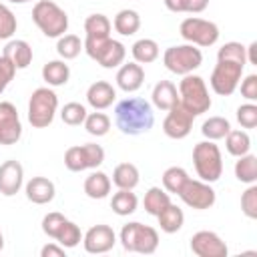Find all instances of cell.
Instances as JSON below:
<instances>
[{
	"label": "cell",
	"instance_id": "cell-1",
	"mask_svg": "<svg viewBox=\"0 0 257 257\" xmlns=\"http://www.w3.org/2000/svg\"><path fill=\"white\" fill-rule=\"evenodd\" d=\"M114 124L122 135L128 137L149 133L155 124L153 104L141 96H128L118 100L114 106Z\"/></svg>",
	"mask_w": 257,
	"mask_h": 257
},
{
	"label": "cell",
	"instance_id": "cell-2",
	"mask_svg": "<svg viewBox=\"0 0 257 257\" xmlns=\"http://www.w3.org/2000/svg\"><path fill=\"white\" fill-rule=\"evenodd\" d=\"M179 102L193 114L199 116L203 112H207L213 104L211 96H209V88L205 84V80L199 74H185L183 80L179 82Z\"/></svg>",
	"mask_w": 257,
	"mask_h": 257
},
{
	"label": "cell",
	"instance_id": "cell-3",
	"mask_svg": "<svg viewBox=\"0 0 257 257\" xmlns=\"http://www.w3.org/2000/svg\"><path fill=\"white\" fill-rule=\"evenodd\" d=\"M32 20L48 38H58L68 30V14L52 0H38L32 8Z\"/></svg>",
	"mask_w": 257,
	"mask_h": 257
},
{
	"label": "cell",
	"instance_id": "cell-4",
	"mask_svg": "<svg viewBox=\"0 0 257 257\" xmlns=\"http://www.w3.org/2000/svg\"><path fill=\"white\" fill-rule=\"evenodd\" d=\"M120 245L124 251L128 253H143V255H151L157 251L159 247V233L155 227L143 225L139 221H131L126 225H122L120 229Z\"/></svg>",
	"mask_w": 257,
	"mask_h": 257
},
{
	"label": "cell",
	"instance_id": "cell-5",
	"mask_svg": "<svg viewBox=\"0 0 257 257\" xmlns=\"http://www.w3.org/2000/svg\"><path fill=\"white\" fill-rule=\"evenodd\" d=\"M193 165L197 177L205 183H215L223 175V157L215 141H201L193 147Z\"/></svg>",
	"mask_w": 257,
	"mask_h": 257
},
{
	"label": "cell",
	"instance_id": "cell-6",
	"mask_svg": "<svg viewBox=\"0 0 257 257\" xmlns=\"http://www.w3.org/2000/svg\"><path fill=\"white\" fill-rule=\"evenodd\" d=\"M58 110V94L50 86H40L32 90L28 100V122L34 128H46L52 124Z\"/></svg>",
	"mask_w": 257,
	"mask_h": 257
},
{
	"label": "cell",
	"instance_id": "cell-7",
	"mask_svg": "<svg viewBox=\"0 0 257 257\" xmlns=\"http://www.w3.org/2000/svg\"><path fill=\"white\" fill-rule=\"evenodd\" d=\"M82 50L92 60H96L102 68H116L124 62V56H126L124 44L110 36L108 38H84Z\"/></svg>",
	"mask_w": 257,
	"mask_h": 257
},
{
	"label": "cell",
	"instance_id": "cell-8",
	"mask_svg": "<svg viewBox=\"0 0 257 257\" xmlns=\"http://www.w3.org/2000/svg\"><path fill=\"white\" fill-rule=\"evenodd\" d=\"M163 64L169 72L185 76L203 64V52H201V48H197L195 44H189V42L169 46L163 52Z\"/></svg>",
	"mask_w": 257,
	"mask_h": 257
},
{
	"label": "cell",
	"instance_id": "cell-9",
	"mask_svg": "<svg viewBox=\"0 0 257 257\" xmlns=\"http://www.w3.org/2000/svg\"><path fill=\"white\" fill-rule=\"evenodd\" d=\"M179 32L183 36V40H187L189 44L207 48L213 46L219 40V26L211 20L199 18V16H189L181 22Z\"/></svg>",
	"mask_w": 257,
	"mask_h": 257
},
{
	"label": "cell",
	"instance_id": "cell-10",
	"mask_svg": "<svg viewBox=\"0 0 257 257\" xmlns=\"http://www.w3.org/2000/svg\"><path fill=\"white\" fill-rule=\"evenodd\" d=\"M104 163V149L96 143L68 147L64 153V167L72 173H80L86 169H96Z\"/></svg>",
	"mask_w": 257,
	"mask_h": 257
},
{
	"label": "cell",
	"instance_id": "cell-11",
	"mask_svg": "<svg viewBox=\"0 0 257 257\" xmlns=\"http://www.w3.org/2000/svg\"><path fill=\"white\" fill-rule=\"evenodd\" d=\"M243 68H245L243 64H237L231 60H217V64L211 72V78H209L213 92L219 96H231L239 86Z\"/></svg>",
	"mask_w": 257,
	"mask_h": 257
},
{
	"label": "cell",
	"instance_id": "cell-12",
	"mask_svg": "<svg viewBox=\"0 0 257 257\" xmlns=\"http://www.w3.org/2000/svg\"><path fill=\"white\" fill-rule=\"evenodd\" d=\"M181 197V201L195 209V211H205V209H211L217 201V193L215 189L211 187V183H205L201 179H187L185 185L181 187V191L177 193Z\"/></svg>",
	"mask_w": 257,
	"mask_h": 257
},
{
	"label": "cell",
	"instance_id": "cell-13",
	"mask_svg": "<svg viewBox=\"0 0 257 257\" xmlns=\"http://www.w3.org/2000/svg\"><path fill=\"white\" fill-rule=\"evenodd\" d=\"M193 120H195V116L181 102H177L171 110H167V116L163 120V133L169 139L181 141V139L189 137V133L193 128Z\"/></svg>",
	"mask_w": 257,
	"mask_h": 257
},
{
	"label": "cell",
	"instance_id": "cell-14",
	"mask_svg": "<svg viewBox=\"0 0 257 257\" xmlns=\"http://www.w3.org/2000/svg\"><path fill=\"white\" fill-rule=\"evenodd\" d=\"M82 245L86 253L100 255L108 253L116 245V233L112 231L110 225H92L84 235H82Z\"/></svg>",
	"mask_w": 257,
	"mask_h": 257
},
{
	"label": "cell",
	"instance_id": "cell-15",
	"mask_svg": "<svg viewBox=\"0 0 257 257\" xmlns=\"http://www.w3.org/2000/svg\"><path fill=\"white\" fill-rule=\"evenodd\" d=\"M191 251L197 257H227L229 247L215 231H197L191 237Z\"/></svg>",
	"mask_w": 257,
	"mask_h": 257
},
{
	"label": "cell",
	"instance_id": "cell-16",
	"mask_svg": "<svg viewBox=\"0 0 257 257\" xmlns=\"http://www.w3.org/2000/svg\"><path fill=\"white\" fill-rule=\"evenodd\" d=\"M22 137V122L12 102H0V145H16Z\"/></svg>",
	"mask_w": 257,
	"mask_h": 257
},
{
	"label": "cell",
	"instance_id": "cell-17",
	"mask_svg": "<svg viewBox=\"0 0 257 257\" xmlns=\"http://www.w3.org/2000/svg\"><path fill=\"white\" fill-rule=\"evenodd\" d=\"M24 185V167L16 161H4L0 165V193L4 197H14Z\"/></svg>",
	"mask_w": 257,
	"mask_h": 257
},
{
	"label": "cell",
	"instance_id": "cell-18",
	"mask_svg": "<svg viewBox=\"0 0 257 257\" xmlns=\"http://www.w3.org/2000/svg\"><path fill=\"white\" fill-rule=\"evenodd\" d=\"M116 86L124 92H137L145 82V68L139 62H126L120 64L116 70Z\"/></svg>",
	"mask_w": 257,
	"mask_h": 257
},
{
	"label": "cell",
	"instance_id": "cell-19",
	"mask_svg": "<svg viewBox=\"0 0 257 257\" xmlns=\"http://www.w3.org/2000/svg\"><path fill=\"white\" fill-rule=\"evenodd\" d=\"M24 193H26V199L30 203H34V205H46V203H50L54 199L56 187L46 177H32L24 185Z\"/></svg>",
	"mask_w": 257,
	"mask_h": 257
},
{
	"label": "cell",
	"instance_id": "cell-20",
	"mask_svg": "<svg viewBox=\"0 0 257 257\" xmlns=\"http://www.w3.org/2000/svg\"><path fill=\"white\" fill-rule=\"evenodd\" d=\"M116 100V90L106 80H96L86 88V102L94 110H104Z\"/></svg>",
	"mask_w": 257,
	"mask_h": 257
},
{
	"label": "cell",
	"instance_id": "cell-21",
	"mask_svg": "<svg viewBox=\"0 0 257 257\" xmlns=\"http://www.w3.org/2000/svg\"><path fill=\"white\" fill-rule=\"evenodd\" d=\"M153 106L159 110H171L179 102V90L171 80H159L151 92Z\"/></svg>",
	"mask_w": 257,
	"mask_h": 257
},
{
	"label": "cell",
	"instance_id": "cell-22",
	"mask_svg": "<svg viewBox=\"0 0 257 257\" xmlns=\"http://www.w3.org/2000/svg\"><path fill=\"white\" fill-rule=\"evenodd\" d=\"M2 54L16 66V70L26 68V66L32 62V46H30L26 40H20V38L8 40Z\"/></svg>",
	"mask_w": 257,
	"mask_h": 257
},
{
	"label": "cell",
	"instance_id": "cell-23",
	"mask_svg": "<svg viewBox=\"0 0 257 257\" xmlns=\"http://www.w3.org/2000/svg\"><path fill=\"white\" fill-rule=\"evenodd\" d=\"M110 187H112L110 177L106 173H102V171H96V169H92V173L84 179V185H82L84 195L88 199H104V197H108Z\"/></svg>",
	"mask_w": 257,
	"mask_h": 257
},
{
	"label": "cell",
	"instance_id": "cell-24",
	"mask_svg": "<svg viewBox=\"0 0 257 257\" xmlns=\"http://www.w3.org/2000/svg\"><path fill=\"white\" fill-rule=\"evenodd\" d=\"M70 78V66L66 60H48L42 66V80L48 86H64Z\"/></svg>",
	"mask_w": 257,
	"mask_h": 257
},
{
	"label": "cell",
	"instance_id": "cell-25",
	"mask_svg": "<svg viewBox=\"0 0 257 257\" xmlns=\"http://www.w3.org/2000/svg\"><path fill=\"white\" fill-rule=\"evenodd\" d=\"M157 219H159L161 231H165V233L171 235V233L181 231V227H183V223H185V213H183V209L177 207L175 203H169V205L157 215Z\"/></svg>",
	"mask_w": 257,
	"mask_h": 257
},
{
	"label": "cell",
	"instance_id": "cell-26",
	"mask_svg": "<svg viewBox=\"0 0 257 257\" xmlns=\"http://www.w3.org/2000/svg\"><path fill=\"white\" fill-rule=\"evenodd\" d=\"M112 26L114 30L120 34V36H133L135 32H139L141 28V16L137 10H131V8H122L116 12L114 20H112Z\"/></svg>",
	"mask_w": 257,
	"mask_h": 257
},
{
	"label": "cell",
	"instance_id": "cell-27",
	"mask_svg": "<svg viewBox=\"0 0 257 257\" xmlns=\"http://www.w3.org/2000/svg\"><path fill=\"white\" fill-rule=\"evenodd\" d=\"M235 179L245 183V185H253L257 183V157L251 153H245L241 157H237L235 161Z\"/></svg>",
	"mask_w": 257,
	"mask_h": 257
},
{
	"label": "cell",
	"instance_id": "cell-28",
	"mask_svg": "<svg viewBox=\"0 0 257 257\" xmlns=\"http://www.w3.org/2000/svg\"><path fill=\"white\" fill-rule=\"evenodd\" d=\"M141 181V173L137 169V165L133 163H118L112 171V183L118 189H135Z\"/></svg>",
	"mask_w": 257,
	"mask_h": 257
},
{
	"label": "cell",
	"instance_id": "cell-29",
	"mask_svg": "<svg viewBox=\"0 0 257 257\" xmlns=\"http://www.w3.org/2000/svg\"><path fill=\"white\" fill-rule=\"evenodd\" d=\"M137 207H139V199L131 189H118L110 199V209L120 217L133 215Z\"/></svg>",
	"mask_w": 257,
	"mask_h": 257
},
{
	"label": "cell",
	"instance_id": "cell-30",
	"mask_svg": "<svg viewBox=\"0 0 257 257\" xmlns=\"http://www.w3.org/2000/svg\"><path fill=\"white\" fill-rule=\"evenodd\" d=\"M159 44L153 38H141L131 46V54L139 64H151L159 58Z\"/></svg>",
	"mask_w": 257,
	"mask_h": 257
},
{
	"label": "cell",
	"instance_id": "cell-31",
	"mask_svg": "<svg viewBox=\"0 0 257 257\" xmlns=\"http://www.w3.org/2000/svg\"><path fill=\"white\" fill-rule=\"evenodd\" d=\"M225 149L229 155L233 157H241L245 153L251 151V137L247 131H239V128H231L225 137Z\"/></svg>",
	"mask_w": 257,
	"mask_h": 257
},
{
	"label": "cell",
	"instance_id": "cell-32",
	"mask_svg": "<svg viewBox=\"0 0 257 257\" xmlns=\"http://www.w3.org/2000/svg\"><path fill=\"white\" fill-rule=\"evenodd\" d=\"M171 203V193H167L165 189L161 187H151L147 193H145V199H143V205H145V211L153 217H157L167 205Z\"/></svg>",
	"mask_w": 257,
	"mask_h": 257
},
{
	"label": "cell",
	"instance_id": "cell-33",
	"mask_svg": "<svg viewBox=\"0 0 257 257\" xmlns=\"http://www.w3.org/2000/svg\"><path fill=\"white\" fill-rule=\"evenodd\" d=\"M231 131V122L225 116H209L201 124V133L207 141H221Z\"/></svg>",
	"mask_w": 257,
	"mask_h": 257
},
{
	"label": "cell",
	"instance_id": "cell-34",
	"mask_svg": "<svg viewBox=\"0 0 257 257\" xmlns=\"http://www.w3.org/2000/svg\"><path fill=\"white\" fill-rule=\"evenodd\" d=\"M110 28H112V24L104 14H90L84 20L86 38H108Z\"/></svg>",
	"mask_w": 257,
	"mask_h": 257
},
{
	"label": "cell",
	"instance_id": "cell-35",
	"mask_svg": "<svg viewBox=\"0 0 257 257\" xmlns=\"http://www.w3.org/2000/svg\"><path fill=\"white\" fill-rule=\"evenodd\" d=\"M82 50V40L76 36V34H62L58 36V42H56V52L62 60H72L80 54Z\"/></svg>",
	"mask_w": 257,
	"mask_h": 257
},
{
	"label": "cell",
	"instance_id": "cell-36",
	"mask_svg": "<svg viewBox=\"0 0 257 257\" xmlns=\"http://www.w3.org/2000/svg\"><path fill=\"white\" fill-rule=\"evenodd\" d=\"M54 241H56L58 245H62L64 249H72V247H76V245L82 241L80 227H78L76 223H72L70 219H66V221H64V225L60 227L58 235L54 237Z\"/></svg>",
	"mask_w": 257,
	"mask_h": 257
},
{
	"label": "cell",
	"instance_id": "cell-37",
	"mask_svg": "<svg viewBox=\"0 0 257 257\" xmlns=\"http://www.w3.org/2000/svg\"><path fill=\"white\" fill-rule=\"evenodd\" d=\"M82 124L86 128V133L92 135V137H104L110 131V118L104 112H100V110L88 112Z\"/></svg>",
	"mask_w": 257,
	"mask_h": 257
},
{
	"label": "cell",
	"instance_id": "cell-38",
	"mask_svg": "<svg viewBox=\"0 0 257 257\" xmlns=\"http://www.w3.org/2000/svg\"><path fill=\"white\" fill-rule=\"evenodd\" d=\"M189 179V173L183 167H169L163 173V189L167 193L177 195L181 191V187L185 185V181Z\"/></svg>",
	"mask_w": 257,
	"mask_h": 257
},
{
	"label": "cell",
	"instance_id": "cell-39",
	"mask_svg": "<svg viewBox=\"0 0 257 257\" xmlns=\"http://www.w3.org/2000/svg\"><path fill=\"white\" fill-rule=\"evenodd\" d=\"M86 114H88L86 112V106L80 104V102H66L62 106V110H60V118L68 126H80L84 122Z\"/></svg>",
	"mask_w": 257,
	"mask_h": 257
},
{
	"label": "cell",
	"instance_id": "cell-40",
	"mask_svg": "<svg viewBox=\"0 0 257 257\" xmlns=\"http://www.w3.org/2000/svg\"><path fill=\"white\" fill-rule=\"evenodd\" d=\"M217 60H231V62H237V64H247V56H245V46L241 42H225L219 52H217Z\"/></svg>",
	"mask_w": 257,
	"mask_h": 257
},
{
	"label": "cell",
	"instance_id": "cell-41",
	"mask_svg": "<svg viewBox=\"0 0 257 257\" xmlns=\"http://www.w3.org/2000/svg\"><path fill=\"white\" fill-rule=\"evenodd\" d=\"M18 28V20L14 16V12L0 2V40H10L14 36Z\"/></svg>",
	"mask_w": 257,
	"mask_h": 257
},
{
	"label": "cell",
	"instance_id": "cell-42",
	"mask_svg": "<svg viewBox=\"0 0 257 257\" xmlns=\"http://www.w3.org/2000/svg\"><path fill=\"white\" fill-rule=\"evenodd\" d=\"M165 6L171 12H189L199 14L209 6V0H165Z\"/></svg>",
	"mask_w": 257,
	"mask_h": 257
},
{
	"label": "cell",
	"instance_id": "cell-43",
	"mask_svg": "<svg viewBox=\"0 0 257 257\" xmlns=\"http://www.w3.org/2000/svg\"><path fill=\"white\" fill-rule=\"evenodd\" d=\"M241 211L247 219H257V185H249L241 195Z\"/></svg>",
	"mask_w": 257,
	"mask_h": 257
},
{
	"label": "cell",
	"instance_id": "cell-44",
	"mask_svg": "<svg viewBox=\"0 0 257 257\" xmlns=\"http://www.w3.org/2000/svg\"><path fill=\"white\" fill-rule=\"evenodd\" d=\"M237 122L243 128H255L257 126V104L255 102H245L237 108Z\"/></svg>",
	"mask_w": 257,
	"mask_h": 257
},
{
	"label": "cell",
	"instance_id": "cell-45",
	"mask_svg": "<svg viewBox=\"0 0 257 257\" xmlns=\"http://www.w3.org/2000/svg\"><path fill=\"white\" fill-rule=\"evenodd\" d=\"M64 221H66V217H64L62 213H58V211L46 213V215L42 217V231H44V235H48L50 239H54V237L58 235L60 227L64 225Z\"/></svg>",
	"mask_w": 257,
	"mask_h": 257
},
{
	"label": "cell",
	"instance_id": "cell-46",
	"mask_svg": "<svg viewBox=\"0 0 257 257\" xmlns=\"http://www.w3.org/2000/svg\"><path fill=\"white\" fill-rule=\"evenodd\" d=\"M14 74H16V66L2 54V56H0V94H2V92L6 90V86L12 82Z\"/></svg>",
	"mask_w": 257,
	"mask_h": 257
},
{
	"label": "cell",
	"instance_id": "cell-47",
	"mask_svg": "<svg viewBox=\"0 0 257 257\" xmlns=\"http://www.w3.org/2000/svg\"><path fill=\"white\" fill-rule=\"evenodd\" d=\"M241 82V96L247 98L249 102L257 100V74H247Z\"/></svg>",
	"mask_w": 257,
	"mask_h": 257
},
{
	"label": "cell",
	"instance_id": "cell-48",
	"mask_svg": "<svg viewBox=\"0 0 257 257\" xmlns=\"http://www.w3.org/2000/svg\"><path fill=\"white\" fill-rule=\"evenodd\" d=\"M66 255V249L62 245H58L56 241L52 243H46L42 249H40V257H64Z\"/></svg>",
	"mask_w": 257,
	"mask_h": 257
},
{
	"label": "cell",
	"instance_id": "cell-49",
	"mask_svg": "<svg viewBox=\"0 0 257 257\" xmlns=\"http://www.w3.org/2000/svg\"><path fill=\"white\" fill-rule=\"evenodd\" d=\"M245 56L249 64H257V42H251L249 46H245Z\"/></svg>",
	"mask_w": 257,
	"mask_h": 257
},
{
	"label": "cell",
	"instance_id": "cell-50",
	"mask_svg": "<svg viewBox=\"0 0 257 257\" xmlns=\"http://www.w3.org/2000/svg\"><path fill=\"white\" fill-rule=\"evenodd\" d=\"M8 2H12V4H26V2H32V0H8Z\"/></svg>",
	"mask_w": 257,
	"mask_h": 257
},
{
	"label": "cell",
	"instance_id": "cell-51",
	"mask_svg": "<svg viewBox=\"0 0 257 257\" xmlns=\"http://www.w3.org/2000/svg\"><path fill=\"white\" fill-rule=\"evenodd\" d=\"M4 249V235H2V231H0V251Z\"/></svg>",
	"mask_w": 257,
	"mask_h": 257
}]
</instances>
